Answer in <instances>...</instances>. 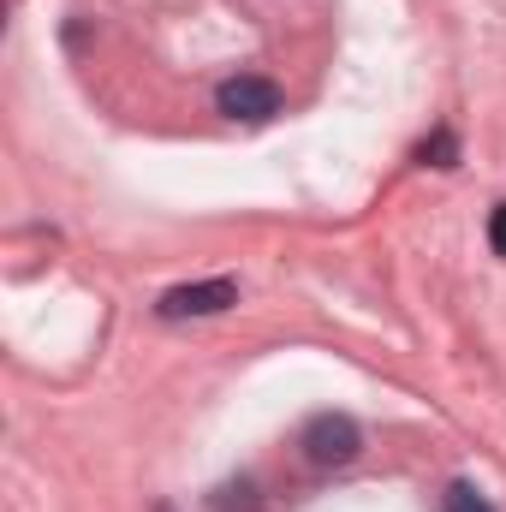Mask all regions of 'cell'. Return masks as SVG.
<instances>
[{
    "instance_id": "3957f363",
    "label": "cell",
    "mask_w": 506,
    "mask_h": 512,
    "mask_svg": "<svg viewBox=\"0 0 506 512\" xmlns=\"http://www.w3.org/2000/svg\"><path fill=\"white\" fill-rule=\"evenodd\" d=\"M215 108H221L227 120H274V114H280V90H274L268 78H227V84L215 90Z\"/></svg>"
},
{
    "instance_id": "52a82bcc",
    "label": "cell",
    "mask_w": 506,
    "mask_h": 512,
    "mask_svg": "<svg viewBox=\"0 0 506 512\" xmlns=\"http://www.w3.org/2000/svg\"><path fill=\"white\" fill-rule=\"evenodd\" d=\"M489 245H495V251L506 256V203L495 209V221H489Z\"/></svg>"
},
{
    "instance_id": "277c9868",
    "label": "cell",
    "mask_w": 506,
    "mask_h": 512,
    "mask_svg": "<svg viewBox=\"0 0 506 512\" xmlns=\"http://www.w3.org/2000/svg\"><path fill=\"white\" fill-rule=\"evenodd\" d=\"M447 512H495V507H489L471 483H453V489H447Z\"/></svg>"
},
{
    "instance_id": "8992f818",
    "label": "cell",
    "mask_w": 506,
    "mask_h": 512,
    "mask_svg": "<svg viewBox=\"0 0 506 512\" xmlns=\"http://www.w3.org/2000/svg\"><path fill=\"white\" fill-rule=\"evenodd\" d=\"M423 161H435V167H453V137L441 131L435 143H423Z\"/></svg>"
},
{
    "instance_id": "6da1fadb",
    "label": "cell",
    "mask_w": 506,
    "mask_h": 512,
    "mask_svg": "<svg viewBox=\"0 0 506 512\" xmlns=\"http://www.w3.org/2000/svg\"><path fill=\"white\" fill-rule=\"evenodd\" d=\"M298 447H304V459H310L316 471H340V465H352V459L364 453V435H358V423H352L346 411H316V417L304 423Z\"/></svg>"
},
{
    "instance_id": "7a4b0ae2",
    "label": "cell",
    "mask_w": 506,
    "mask_h": 512,
    "mask_svg": "<svg viewBox=\"0 0 506 512\" xmlns=\"http://www.w3.org/2000/svg\"><path fill=\"white\" fill-rule=\"evenodd\" d=\"M239 304V286L233 280H185V286H167L155 316L161 322H185V316H221Z\"/></svg>"
},
{
    "instance_id": "5b68a950",
    "label": "cell",
    "mask_w": 506,
    "mask_h": 512,
    "mask_svg": "<svg viewBox=\"0 0 506 512\" xmlns=\"http://www.w3.org/2000/svg\"><path fill=\"white\" fill-rule=\"evenodd\" d=\"M215 512H256V489H251V483L221 489V495H215Z\"/></svg>"
}]
</instances>
